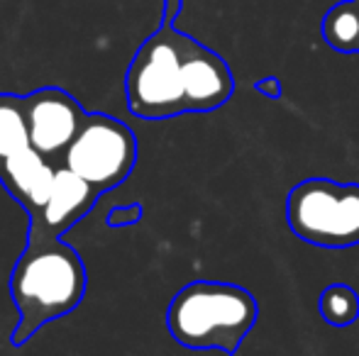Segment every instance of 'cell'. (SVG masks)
Segmentation results:
<instances>
[{"label":"cell","mask_w":359,"mask_h":356,"mask_svg":"<svg viewBox=\"0 0 359 356\" xmlns=\"http://www.w3.org/2000/svg\"><path fill=\"white\" fill-rule=\"evenodd\" d=\"M54 171L57 166L49 164L32 147L0 162V180L15 195V200L27 210V215L39 213V208L47 203L54 185Z\"/></svg>","instance_id":"cell-8"},{"label":"cell","mask_w":359,"mask_h":356,"mask_svg":"<svg viewBox=\"0 0 359 356\" xmlns=\"http://www.w3.org/2000/svg\"><path fill=\"white\" fill-rule=\"evenodd\" d=\"M291 232L323 249L359 244V183L332 178H306L286 198Z\"/></svg>","instance_id":"cell-4"},{"label":"cell","mask_w":359,"mask_h":356,"mask_svg":"<svg viewBox=\"0 0 359 356\" xmlns=\"http://www.w3.org/2000/svg\"><path fill=\"white\" fill-rule=\"evenodd\" d=\"M86 293V266L81 254L62 237L27 232V247L10 273V298L20 322L10 342L25 344L39 327L79 308Z\"/></svg>","instance_id":"cell-2"},{"label":"cell","mask_w":359,"mask_h":356,"mask_svg":"<svg viewBox=\"0 0 359 356\" xmlns=\"http://www.w3.org/2000/svg\"><path fill=\"white\" fill-rule=\"evenodd\" d=\"M22 113L29 147L49 164L59 166L67 147L86 120V110L62 88H39L22 95Z\"/></svg>","instance_id":"cell-6"},{"label":"cell","mask_w":359,"mask_h":356,"mask_svg":"<svg viewBox=\"0 0 359 356\" xmlns=\"http://www.w3.org/2000/svg\"><path fill=\"white\" fill-rule=\"evenodd\" d=\"M323 37L342 54H359V0H345L323 17Z\"/></svg>","instance_id":"cell-9"},{"label":"cell","mask_w":359,"mask_h":356,"mask_svg":"<svg viewBox=\"0 0 359 356\" xmlns=\"http://www.w3.org/2000/svg\"><path fill=\"white\" fill-rule=\"evenodd\" d=\"M137 164V137L123 122L105 113H86L81 129L67 147L59 166L72 169L105 193L118 188Z\"/></svg>","instance_id":"cell-5"},{"label":"cell","mask_w":359,"mask_h":356,"mask_svg":"<svg viewBox=\"0 0 359 356\" xmlns=\"http://www.w3.org/2000/svg\"><path fill=\"white\" fill-rule=\"evenodd\" d=\"M29 147L22 98L0 95V162Z\"/></svg>","instance_id":"cell-10"},{"label":"cell","mask_w":359,"mask_h":356,"mask_svg":"<svg viewBox=\"0 0 359 356\" xmlns=\"http://www.w3.org/2000/svg\"><path fill=\"white\" fill-rule=\"evenodd\" d=\"M140 215H142V208H140V205H133V208H120V210H113V215H110V225L137 222Z\"/></svg>","instance_id":"cell-13"},{"label":"cell","mask_w":359,"mask_h":356,"mask_svg":"<svg viewBox=\"0 0 359 356\" xmlns=\"http://www.w3.org/2000/svg\"><path fill=\"white\" fill-rule=\"evenodd\" d=\"M181 0H166L164 20L147 37L125 73L128 110L142 120H169L186 113L217 110L235 93L227 62L176 29Z\"/></svg>","instance_id":"cell-1"},{"label":"cell","mask_w":359,"mask_h":356,"mask_svg":"<svg viewBox=\"0 0 359 356\" xmlns=\"http://www.w3.org/2000/svg\"><path fill=\"white\" fill-rule=\"evenodd\" d=\"M255 90H257V93H262V95H266V98H271V100H279L281 95H284V88H281L279 78H274V76L257 81L255 83Z\"/></svg>","instance_id":"cell-12"},{"label":"cell","mask_w":359,"mask_h":356,"mask_svg":"<svg viewBox=\"0 0 359 356\" xmlns=\"http://www.w3.org/2000/svg\"><path fill=\"white\" fill-rule=\"evenodd\" d=\"M257 318L259 305L247 288L227 280H194L171 298L166 327L186 349L235 354Z\"/></svg>","instance_id":"cell-3"},{"label":"cell","mask_w":359,"mask_h":356,"mask_svg":"<svg viewBox=\"0 0 359 356\" xmlns=\"http://www.w3.org/2000/svg\"><path fill=\"white\" fill-rule=\"evenodd\" d=\"M98 195L100 190L81 178L79 173H74L72 169L57 166L52 193H49L47 203L39 208V213L29 215V229L62 237L93 208Z\"/></svg>","instance_id":"cell-7"},{"label":"cell","mask_w":359,"mask_h":356,"mask_svg":"<svg viewBox=\"0 0 359 356\" xmlns=\"http://www.w3.org/2000/svg\"><path fill=\"white\" fill-rule=\"evenodd\" d=\"M320 315L332 327H347L359 318V295L352 285L332 283L320 293Z\"/></svg>","instance_id":"cell-11"}]
</instances>
